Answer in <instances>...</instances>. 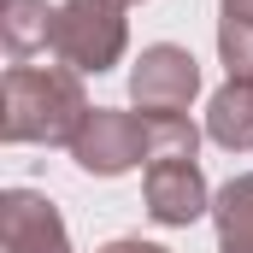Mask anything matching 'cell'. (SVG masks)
<instances>
[{
  "label": "cell",
  "instance_id": "obj_12",
  "mask_svg": "<svg viewBox=\"0 0 253 253\" xmlns=\"http://www.w3.org/2000/svg\"><path fill=\"white\" fill-rule=\"evenodd\" d=\"M100 253H171V248H159V242H141V236H118V242H106Z\"/></svg>",
  "mask_w": 253,
  "mask_h": 253
},
{
  "label": "cell",
  "instance_id": "obj_3",
  "mask_svg": "<svg viewBox=\"0 0 253 253\" xmlns=\"http://www.w3.org/2000/svg\"><path fill=\"white\" fill-rule=\"evenodd\" d=\"M71 159L88 171V177H124L147 159V112H118V106H94L77 141H71Z\"/></svg>",
  "mask_w": 253,
  "mask_h": 253
},
{
  "label": "cell",
  "instance_id": "obj_1",
  "mask_svg": "<svg viewBox=\"0 0 253 253\" xmlns=\"http://www.w3.org/2000/svg\"><path fill=\"white\" fill-rule=\"evenodd\" d=\"M88 112L94 106L83 94V71L71 65H12L0 83V135L12 147H71Z\"/></svg>",
  "mask_w": 253,
  "mask_h": 253
},
{
  "label": "cell",
  "instance_id": "obj_7",
  "mask_svg": "<svg viewBox=\"0 0 253 253\" xmlns=\"http://www.w3.org/2000/svg\"><path fill=\"white\" fill-rule=\"evenodd\" d=\"M206 135L230 153H253V83L248 77H230L206 100Z\"/></svg>",
  "mask_w": 253,
  "mask_h": 253
},
{
  "label": "cell",
  "instance_id": "obj_13",
  "mask_svg": "<svg viewBox=\"0 0 253 253\" xmlns=\"http://www.w3.org/2000/svg\"><path fill=\"white\" fill-rule=\"evenodd\" d=\"M218 253H236V248H218Z\"/></svg>",
  "mask_w": 253,
  "mask_h": 253
},
{
  "label": "cell",
  "instance_id": "obj_11",
  "mask_svg": "<svg viewBox=\"0 0 253 253\" xmlns=\"http://www.w3.org/2000/svg\"><path fill=\"white\" fill-rule=\"evenodd\" d=\"M218 53H224V71L230 77H248L253 83V24L218 18Z\"/></svg>",
  "mask_w": 253,
  "mask_h": 253
},
{
  "label": "cell",
  "instance_id": "obj_4",
  "mask_svg": "<svg viewBox=\"0 0 253 253\" xmlns=\"http://www.w3.org/2000/svg\"><path fill=\"white\" fill-rule=\"evenodd\" d=\"M194 94H200V65L189 47H177V42L141 47V59L129 71V100L141 112H189Z\"/></svg>",
  "mask_w": 253,
  "mask_h": 253
},
{
  "label": "cell",
  "instance_id": "obj_14",
  "mask_svg": "<svg viewBox=\"0 0 253 253\" xmlns=\"http://www.w3.org/2000/svg\"><path fill=\"white\" fill-rule=\"evenodd\" d=\"M129 6H135V0H129Z\"/></svg>",
  "mask_w": 253,
  "mask_h": 253
},
{
  "label": "cell",
  "instance_id": "obj_10",
  "mask_svg": "<svg viewBox=\"0 0 253 253\" xmlns=\"http://www.w3.org/2000/svg\"><path fill=\"white\" fill-rule=\"evenodd\" d=\"M194 147H200V124L189 112H147V165L194 159Z\"/></svg>",
  "mask_w": 253,
  "mask_h": 253
},
{
  "label": "cell",
  "instance_id": "obj_5",
  "mask_svg": "<svg viewBox=\"0 0 253 253\" xmlns=\"http://www.w3.org/2000/svg\"><path fill=\"white\" fill-rule=\"evenodd\" d=\"M141 194H147V218L165 224V230H189L194 218L212 212V189H206V177H200L194 159H159V165H147Z\"/></svg>",
  "mask_w": 253,
  "mask_h": 253
},
{
  "label": "cell",
  "instance_id": "obj_9",
  "mask_svg": "<svg viewBox=\"0 0 253 253\" xmlns=\"http://www.w3.org/2000/svg\"><path fill=\"white\" fill-rule=\"evenodd\" d=\"M212 224H218V248L253 253V171L230 177L212 194Z\"/></svg>",
  "mask_w": 253,
  "mask_h": 253
},
{
  "label": "cell",
  "instance_id": "obj_8",
  "mask_svg": "<svg viewBox=\"0 0 253 253\" xmlns=\"http://www.w3.org/2000/svg\"><path fill=\"white\" fill-rule=\"evenodd\" d=\"M0 42L18 65L36 47H53V6L47 0H0Z\"/></svg>",
  "mask_w": 253,
  "mask_h": 253
},
{
  "label": "cell",
  "instance_id": "obj_2",
  "mask_svg": "<svg viewBox=\"0 0 253 253\" xmlns=\"http://www.w3.org/2000/svg\"><path fill=\"white\" fill-rule=\"evenodd\" d=\"M129 47V0H59L53 6V59L71 71H112Z\"/></svg>",
  "mask_w": 253,
  "mask_h": 253
},
{
  "label": "cell",
  "instance_id": "obj_6",
  "mask_svg": "<svg viewBox=\"0 0 253 253\" xmlns=\"http://www.w3.org/2000/svg\"><path fill=\"white\" fill-rule=\"evenodd\" d=\"M0 248L6 253H71L59 206L36 189H6L0 194Z\"/></svg>",
  "mask_w": 253,
  "mask_h": 253
}]
</instances>
